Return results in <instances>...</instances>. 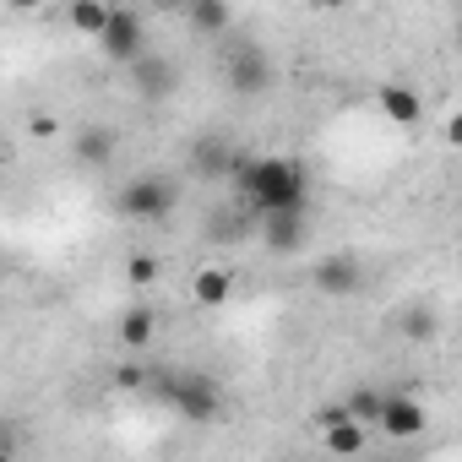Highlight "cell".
Returning <instances> with one entry per match:
<instances>
[{
    "label": "cell",
    "instance_id": "6da1fadb",
    "mask_svg": "<svg viewBox=\"0 0 462 462\" xmlns=\"http://www.w3.org/2000/svg\"><path fill=\"white\" fill-rule=\"evenodd\" d=\"M240 190L256 207V217H278V212H305L310 201V174L300 158H256L240 169Z\"/></svg>",
    "mask_w": 462,
    "mask_h": 462
},
{
    "label": "cell",
    "instance_id": "7a4b0ae2",
    "mask_svg": "<svg viewBox=\"0 0 462 462\" xmlns=\"http://www.w3.org/2000/svg\"><path fill=\"white\" fill-rule=\"evenodd\" d=\"M158 386H163V402H169L185 424H212V419L223 413V392H217V381H212V375L174 370V375H163Z\"/></svg>",
    "mask_w": 462,
    "mask_h": 462
},
{
    "label": "cell",
    "instance_id": "3957f363",
    "mask_svg": "<svg viewBox=\"0 0 462 462\" xmlns=\"http://www.w3.org/2000/svg\"><path fill=\"white\" fill-rule=\"evenodd\" d=\"M174 201H180V190H174L163 174H136L131 185L115 190V212L131 217V223H158V217L174 212Z\"/></svg>",
    "mask_w": 462,
    "mask_h": 462
},
{
    "label": "cell",
    "instance_id": "277c9868",
    "mask_svg": "<svg viewBox=\"0 0 462 462\" xmlns=\"http://www.w3.org/2000/svg\"><path fill=\"white\" fill-rule=\"evenodd\" d=\"M98 50H104V60H115V66H136V60H147V23H142V12H120L115 6V17H109V33L98 39Z\"/></svg>",
    "mask_w": 462,
    "mask_h": 462
},
{
    "label": "cell",
    "instance_id": "5b68a950",
    "mask_svg": "<svg viewBox=\"0 0 462 462\" xmlns=\"http://www.w3.org/2000/svg\"><path fill=\"white\" fill-rule=\"evenodd\" d=\"M310 283H316V294H327V300H348V294L365 289V267H359V256L332 251V256L310 262Z\"/></svg>",
    "mask_w": 462,
    "mask_h": 462
},
{
    "label": "cell",
    "instance_id": "8992f818",
    "mask_svg": "<svg viewBox=\"0 0 462 462\" xmlns=\"http://www.w3.org/2000/svg\"><path fill=\"white\" fill-rule=\"evenodd\" d=\"M223 77H228V88H235V93L251 98V93H267L273 88V60H267L262 44H235V50H228Z\"/></svg>",
    "mask_w": 462,
    "mask_h": 462
},
{
    "label": "cell",
    "instance_id": "52a82bcc",
    "mask_svg": "<svg viewBox=\"0 0 462 462\" xmlns=\"http://www.w3.org/2000/svg\"><path fill=\"white\" fill-rule=\"evenodd\" d=\"M392 440H413V435H424L430 430V413L408 397V392H386V402H381V419H375Z\"/></svg>",
    "mask_w": 462,
    "mask_h": 462
},
{
    "label": "cell",
    "instance_id": "ba28073f",
    "mask_svg": "<svg viewBox=\"0 0 462 462\" xmlns=\"http://www.w3.org/2000/svg\"><path fill=\"white\" fill-rule=\"evenodd\" d=\"M305 240H310V217H305V212L262 217V245H267L273 256H294V251H305Z\"/></svg>",
    "mask_w": 462,
    "mask_h": 462
},
{
    "label": "cell",
    "instance_id": "9c48e42d",
    "mask_svg": "<svg viewBox=\"0 0 462 462\" xmlns=\"http://www.w3.org/2000/svg\"><path fill=\"white\" fill-rule=\"evenodd\" d=\"M365 446H370V435H365L359 419H348V413H327L321 419V451L327 457H359Z\"/></svg>",
    "mask_w": 462,
    "mask_h": 462
},
{
    "label": "cell",
    "instance_id": "30bf717a",
    "mask_svg": "<svg viewBox=\"0 0 462 462\" xmlns=\"http://www.w3.org/2000/svg\"><path fill=\"white\" fill-rule=\"evenodd\" d=\"M131 88H136L142 98H169V93L180 88V66L163 60V55H147V60L131 66Z\"/></svg>",
    "mask_w": 462,
    "mask_h": 462
},
{
    "label": "cell",
    "instance_id": "8fae6325",
    "mask_svg": "<svg viewBox=\"0 0 462 462\" xmlns=\"http://www.w3.org/2000/svg\"><path fill=\"white\" fill-rule=\"evenodd\" d=\"M375 104H381V115H386L392 125H419V120H424V104H419V93H413L408 82H386V88L375 93Z\"/></svg>",
    "mask_w": 462,
    "mask_h": 462
},
{
    "label": "cell",
    "instance_id": "7c38bea8",
    "mask_svg": "<svg viewBox=\"0 0 462 462\" xmlns=\"http://www.w3.org/2000/svg\"><path fill=\"white\" fill-rule=\"evenodd\" d=\"M190 300L207 305V310L228 305V300H235V273H228V267H201V273L190 278Z\"/></svg>",
    "mask_w": 462,
    "mask_h": 462
},
{
    "label": "cell",
    "instance_id": "4fadbf2b",
    "mask_svg": "<svg viewBox=\"0 0 462 462\" xmlns=\"http://www.w3.org/2000/svg\"><path fill=\"white\" fill-rule=\"evenodd\" d=\"M185 23L207 39H223L228 28H235V6H223V0H190L185 6Z\"/></svg>",
    "mask_w": 462,
    "mask_h": 462
},
{
    "label": "cell",
    "instance_id": "5bb4252c",
    "mask_svg": "<svg viewBox=\"0 0 462 462\" xmlns=\"http://www.w3.org/2000/svg\"><path fill=\"white\" fill-rule=\"evenodd\" d=\"M109 17H115V6H104V0H71V6H66V23L82 39H93V44L109 33Z\"/></svg>",
    "mask_w": 462,
    "mask_h": 462
},
{
    "label": "cell",
    "instance_id": "9a60e30c",
    "mask_svg": "<svg viewBox=\"0 0 462 462\" xmlns=\"http://www.w3.org/2000/svg\"><path fill=\"white\" fill-rule=\"evenodd\" d=\"M77 158H82L88 169H104V163L115 158V131H109V125H82V131H77Z\"/></svg>",
    "mask_w": 462,
    "mask_h": 462
},
{
    "label": "cell",
    "instance_id": "2e32d148",
    "mask_svg": "<svg viewBox=\"0 0 462 462\" xmlns=\"http://www.w3.org/2000/svg\"><path fill=\"white\" fill-rule=\"evenodd\" d=\"M397 332L413 337V343H435V337H440V316H435L430 305H408V310L397 316Z\"/></svg>",
    "mask_w": 462,
    "mask_h": 462
},
{
    "label": "cell",
    "instance_id": "e0dca14e",
    "mask_svg": "<svg viewBox=\"0 0 462 462\" xmlns=\"http://www.w3.org/2000/svg\"><path fill=\"white\" fill-rule=\"evenodd\" d=\"M228 163H235V158H228V147H223L217 136H201V142H196V152H190V169H196L201 180H212V174H223Z\"/></svg>",
    "mask_w": 462,
    "mask_h": 462
},
{
    "label": "cell",
    "instance_id": "ac0fdd59",
    "mask_svg": "<svg viewBox=\"0 0 462 462\" xmlns=\"http://www.w3.org/2000/svg\"><path fill=\"white\" fill-rule=\"evenodd\" d=\"M120 343H125V348H147V343H152V310H147V305H131V310L120 316Z\"/></svg>",
    "mask_w": 462,
    "mask_h": 462
},
{
    "label": "cell",
    "instance_id": "d6986e66",
    "mask_svg": "<svg viewBox=\"0 0 462 462\" xmlns=\"http://www.w3.org/2000/svg\"><path fill=\"white\" fill-rule=\"evenodd\" d=\"M381 402H386V397H375L370 386H359V392L348 397V408H343V413H348V419H370V413L381 419Z\"/></svg>",
    "mask_w": 462,
    "mask_h": 462
},
{
    "label": "cell",
    "instance_id": "ffe728a7",
    "mask_svg": "<svg viewBox=\"0 0 462 462\" xmlns=\"http://www.w3.org/2000/svg\"><path fill=\"white\" fill-rule=\"evenodd\" d=\"M125 278H131V283L142 289V283H152V278H158V262H152V256L142 251V256H131V262H125Z\"/></svg>",
    "mask_w": 462,
    "mask_h": 462
},
{
    "label": "cell",
    "instance_id": "44dd1931",
    "mask_svg": "<svg viewBox=\"0 0 462 462\" xmlns=\"http://www.w3.org/2000/svg\"><path fill=\"white\" fill-rule=\"evenodd\" d=\"M115 386H120V392H142V386H152V375H147L142 365H120V370H115Z\"/></svg>",
    "mask_w": 462,
    "mask_h": 462
},
{
    "label": "cell",
    "instance_id": "7402d4cb",
    "mask_svg": "<svg viewBox=\"0 0 462 462\" xmlns=\"http://www.w3.org/2000/svg\"><path fill=\"white\" fill-rule=\"evenodd\" d=\"M33 136H44V142L60 136V120H55V115H33Z\"/></svg>",
    "mask_w": 462,
    "mask_h": 462
},
{
    "label": "cell",
    "instance_id": "603a6c76",
    "mask_svg": "<svg viewBox=\"0 0 462 462\" xmlns=\"http://www.w3.org/2000/svg\"><path fill=\"white\" fill-rule=\"evenodd\" d=\"M446 142L462 152V115H451V120H446Z\"/></svg>",
    "mask_w": 462,
    "mask_h": 462
},
{
    "label": "cell",
    "instance_id": "cb8c5ba5",
    "mask_svg": "<svg viewBox=\"0 0 462 462\" xmlns=\"http://www.w3.org/2000/svg\"><path fill=\"white\" fill-rule=\"evenodd\" d=\"M457 50H462V17H457Z\"/></svg>",
    "mask_w": 462,
    "mask_h": 462
}]
</instances>
